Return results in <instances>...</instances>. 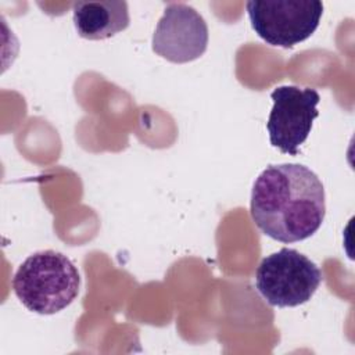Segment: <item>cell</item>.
<instances>
[{
    "instance_id": "6da1fadb",
    "label": "cell",
    "mask_w": 355,
    "mask_h": 355,
    "mask_svg": "<svg viewBox=\"0 0 355 355\" xmlns=\"http://www.w3.org/2000/svg\"><path fill=\"white\" fill-rule=\"evenodd\" d=\"M250 212L268 237L280 243L302 241L323 223V183L302 164L269 165L254 182Z\"/></svg>"
},
{
    "instance_id": "7a4b0ae2",
    "label": "cell",
    "mask_w": 355,
    "mask_h": 355,
    "mask_svg": "<svg viewBox=\"0 0 355 355\" xmlns=\"http://www.w3.org/2000/svg\"><path fill=\"white\" fill-rule=\"evenodd\" d=\"M80 275L75 263L54 250L29 255L12 277V290L31 312L53 315L67 308L79 294Z\"/></svg>"
},
{
    "instance_id": "3957f363",
    "label": "cell",
    "mask_w": 355,
    "mask_h": 355,
    "mask_svg": "<svg viewBox=\"0 0 355 355\" xmlns=\"http://www.w3.org/2000/svg\"><path fill=\"white\" fill-rule=\"evenodd\" d=\"M322 283L318 265L294 248L265 257L255 272V287L272 306L287 308L308 302Z\"/></svg>"
},
{
    "instance_id": "277c9868",
    "label": "cell",
    "mask_w": 355,
    "mask_h": 355,
    "mask_svg": "<svg viewBox=\"0 0 355 355\" xmlns=\"http://www.w3.org/2000/svg\"><path fill=\"white\" fill-rule=\"evenodd\" d=\"M245 8L255 33L268 44L283 49L311 37L323 14L319 0H251Z\"/></svg>"
},
{
    "instance_id": "5b68a950",
    "label": "cell",
    "mask_w": 355,
    "mask_h": 355,
    "mask_svg": "<svg viewBox=\"0 0 355 355\" xmlns=\"http://www.w3.org/2000/svg\"><path fill=\"white\" fill-rule=\"evenodd\" d=\"M273 107L266 129L269 141L284 154L297 155L319 115V93L312 87L279 86L270 93Z\"/></svg>"
},
{
    "instance_id": "8992f818",
    "label": "cell",
    "mask_w": 355,
    "mask_h": 355,
    "mask_svg": "<svg viewBox=\"0 0 355 355\" xmlns=\"http://www.w3.org/2000/svg\"><path fill=\"white\" fill-rule=\"evenodd\" d=\"M208 26L189 4L169 3L153 35V51L162 58L184 64L200 58L208 46Z\"/></svg>"
},
{
    "instance_id": "52a82bcc",
    "label": "cell",
    "mask_w": 355,
    "mask_h": 355,
    "mask_svg": "<svg viewBox=\"0 0 355 355\" xmlns=\"http://www.w3.org/2000/svg\"><path fill=\"white\" fill-rule=\"evenodd\" d=\"M73 25L89 40L108 39L129 26L128 3L122 0L78 1L73 4Z\"/></svg>"
}]
</instances>
